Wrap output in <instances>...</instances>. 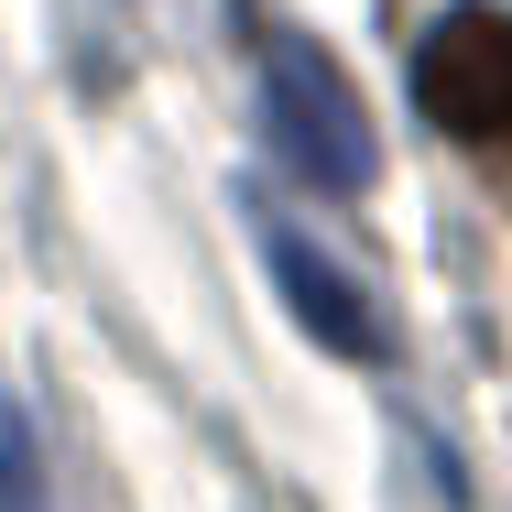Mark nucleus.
<instances>
[{
    "instance_id": "2",
    "label": "nucleus",
    "mask_w": 512,
    "mask_h": 512,
    "mask_svg": "<svg viewBox=\"0 0 512 512\" xmlns=\"http://www.w3.org/2000/svg\"><path fill=\"white\" fill-rule=\"evenodd\" d=\"M414 99L447 142L469 153H502L512 142V11H447L425 44H414Z\"/></svg>"
},
{
    "instance_id": "3",
    "label": "nucleus",
    "mask_w": 512,
    "mask_h": 512,
    "mask_svg": "<svg viewBox=\"0 0 512 512\" xmlns=\"http://www.w3.org/2000/svg\"><path fill=\"white\" fill-rule=\"evenodd\" d=\"M262 262H273V284H284V306L306 316L316 338L338 349V360H382V316H371V295L316 251L306 229H262Z\"/></svg>"
},
{
    "instance_id": "4",
    "label": "nucleus",
    "mask_w": 512,
    "mask_h": 512,
    "mask_svg": "<svg viewBox=\"0 0 512 512\" xmlns=\"http://www.w3.org/2000/svg\"><path fill=\"white\" fill-rule=\"evenodd\" d=\"M0 512H44V469H33V425L0 404Z\"/></svg>"
},
{
    "instance_id": "1",
    "label": "nucleus",
    "mask_w": 512,
    "mask_h": 512,
    "mask_svg": "<svg viewBox=\"0 0 512 512\" xmlns=\"http://www.w3.org/2000/svg\"><path fill=\"white\" fill-rule=\"evenodd\" d=\"M262 131H273V153L306 175L316 197H360L382 175V142L360 120V88L306 33H262Z\"/></svg>"
}]
</instances>
